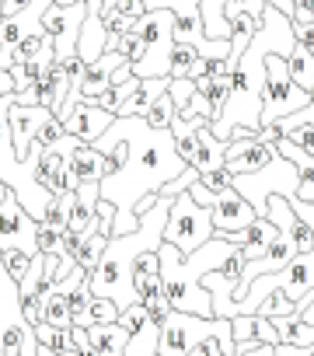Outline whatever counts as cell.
Masks as SVG:
<instances>
[{
  "label": "cell",
  "instance_id": "obj_1",
  "mask_svg": "<svg viewBox=\"0 0 314 356\" xmlns=\"http://www.w3.org/2000/svg\"><path fill=\"white\" fill-rule=\"evenodd\" d=\"M94 147L105 154L101 200L115 207V234H133L140 227V200L161 196L168 182L192 168L179 154L172 129H154L140 115H119Z\"/></svg>",
  "mask_w": 314,
  "mask_h": 356
},
{
  "label": "cell",
  "instance_id": "obj_2",
  "mask_svg": "<svg viewBox=\"0 0 314 356\" xmlns=\"http://www.w3.org/2000/svg\"><path fill=\"white\" fill-rule=\"evenodd\" d=\"M241 248L231 245L227 238H210L203 248H196L192 255H182L175 245H161V286L172 300L175 311L182 314H199V318H217L213 314V297L203 286V280L217 269H224Z\"/></svg>",
  "mask_w": 314,
  "mask_h": 356
},
{
  "label": "cell",
  "instance_id": "obj_3",
  "mask_svg": "<svg viewBox=\"0 0 314 356\" xmlns=\"http://www.w3.org/2000/svg\"><path fill=\"white\" fill-rule=\"evenodd\" d=\"M276 293L283 297L286 304L300 307V314L311 307L314 300V252H304V255H293V262L279 273H269V276H258L248 290V297L238 304V314H255L258 304Z\"/></svg>",
  "mask_w": 314,
  "mask_h": 356
},
{
  "label": "cell",
  "instance_id": "obj_4",
  "mask_svg": "<svg viewBox=\"0 0 314 356\" xmlns=\"http://www.w3.org/2000/svg\"><path fill=\"white\" fill-rule=\"evenodd\" d=\"M234 189L251 203V210H255L258 217H265L272 196H283V200H293V196H297L300 175H297V164L279 154L276 161H269V164H265L262 171H255V175H234Z\"/></svg>",
  "mask_w": 314,
  "mask_h": 356
},
{
  "label": "cell",
  "instance_id": "obj_5",
  "mask_svg": "<svg viewBox=\"0 0 314 356\" xmlns=\"http://www.w3.org/2000/svg\"><path fill=\"white\" fill-rule=\"evenodd\" d=\"M210 238H217V227H213V217L206 207H199L192 200V193H182L172 200V210H168V227H165V241L175 245L182 255H192L196 248H203Z\"/></svg>",
  "mask_w": 314,
  "mask_h": 356
},
{
  "label": "cell",
  "instance_id": "obj_6",
  "mask_svg": "<svg viewBox=\"0 0 314 356\" xmlns=\"http://www.w3.org/2000/svg\"><path fill=\"white\" fill-rule=\"evenodd\" d=\"M311 102H314V98H311L300 84H293L286 60L272 53V56L265 60V102H262V126H276L279 119H286V115L300 112V108H304V105H311Z\"/></svg>",
  "mask_w": 314,
  "mask_h": 356
},
{
  "label": "cell",
  "instance_id": "obj_7",
  "mask_svg": "<svg viewBox=\"0 0 314 356\" xmlns=\"http://www.w3.org/2000/svg\"><path fill=\"white\" fill-rule=\"evenodd\" d=\"M189 193H192V200H196L199 207L210 210L213 227H217V238H227V234H234V231H245V227H251V224L258 220V213L251 210V203H248L238 189L210 193L203 182H196Z\"/></svg>",
  "mask_w": 314,
  "mask_h": 356
},
{
  "label": "cell",
  "instance_id": "obj_8",
  "mask_svg": "<svg viewBox=\"0 0 314 356\" xmlns=\"http://www.w3.org/2000/svg\"><path fill=\"white\" fill-rule=\"evenodd\" d=\"M32 335V325L22 314V290L18 280H11L0 252V356H22L25 339Z\"/></svg>",
  "mask_w": 314,
  "mask_h": 356
},
{
  "label": "cell",
  "instance_id": "obj_9",
  "mask_svg": "<svg viewBox=\"0 0 314 356\" xmlns=\"http://www.w3.org/2000/svg\"><path fill=\"white\" fill-rule=\"evenodd\" d=\"M39 220L18 203L15 193H8V200L0 203V252H25V255H39Z\"/></svg>",
  "mask_w": 314,
  "mask_h": 356
},
{
  "label": "cell",
  "instance_id": "obj_10",
  "mask_svg": "<svg viewBox=\"0 0 314 356\" xmlns=\"http://www.w3.org/2000/svg\"><path fill=\"white\" fill-rule=\"evenodd\" d=\"M88 18V4H74V8H49L42 18V29L49 32L53 46H56V63L77 56V42H81V29Z\"/></svg>",
  "mask_w": 314,
  "mask_h": 356
},
{
  "label": "cell",
  "instance_id": "obj_11",
  "mask_svg": "<svg viewBox=\"0 0 314 356\" xmlns=\"http://www.w3.org/2000/svg\"><path fill=\"white\" fill-rule=\"evenodd\" d=\"M119 325L126 328L129 342H126V356H157L161 349V321H157L143 304H133L119 314Z\"/></svg>",
  "mask_w": 314,
  "mask_h": 356
},
{
  "label": "cell",
  "instance_id": "obj_12",
  "mask_svg": "<svg viewBox=\"0 0 314 356\" xmlns=\"http://www.w3.org/2000/svg\"><path fill=\"white\" fill-rule=\"evenodd\" d=\"M56 119L53 108L46 105H15L11 108V136H15V154L22 161H28L32 147L39 143V133Z\"/></svg>",
  "mask_w": 314,
  "mask_h": 356
},
{
  "label": "cell",
  "instance_id": "obj_13",
  "mask_svg": "<svg viewBox=\"0 0 314 356\" xmlns=\"http://www.w3.org/2000/svg\"><path fill=\"white\" fill-rule=\"evenodd\" d=\"M115 119H119V115L98 108L94 102H77L74 112L63 119V129H67V136H74V140H81V143H98Z\"/></svg>",
  "mask_w": 314,
  "mask_h": 356
},
{
  "label": "cell",
  "instance_id": "obj_14",
  "mask_svg": "<svg viewBox=\"0 0 314 356\" xmlns=\"http://www.w3.org/2000/svg\"><path fill=\"white\" fill-rule=\"evenodd\" d=\"M276 157H279L276 143H265L258 136H245V140L227 143V171L231 175H255Z\"/></svg>",
  "mask_w": 314,
  "mask_h": 356
},
{
  "label": "cell",
  "instance_id": "obj_15",
  "mask_svg": "<svg viewBox=\"0 0 314 356\" xmlns=\"http://www.w3.org/2000/svg\"><path fill=\"white\" fill-rule=\"evenodd\" d=\"M56 286L67 293V304H70V318H74V328H91L94 318H91V304H94V290H91V273L88 269H74L67 280H56Z\"/></svg>",
  "mask_w": 314,
  "mask_h": 356
},
{
  "label": "cell",
  "instance_id": "obj_16",
  "mask_svg": "<svg viewBox=\"0 0 314 356\" xmlns=\"http://www.w3.org/2000/svg\"><path fill=\"white\" fill-rule=\"evenodd\" d=\"M129 60L115 49H108L105 56H98L94 63H88V74H84V91H81V102H98L108 88H112V77L119 67H126Z\"/></svg>",
  "mask_w": 314,
  "mask_h": 356
},
{
  "label": "cell",
  "instance_id": "obj_17",
  "mask_svg": "<svg viewBox=\"0 0 314 356\" xmlns=\"http://www.w3.org/2000/svg\"><path fill=\"white\" fill-rule=\"evenodd\" d=\"M108 42H112V35H108V29H105V18L94 15V11H88L84 29H81V42H77V56H81L84 63H94L98 56L108 53Z\"/></svg>",
  "mask_w": 314,
  "mask_h": 356
},
{
  "label": "cell",
  "instance_id": "obj_18",
  "mask_svg": "<svg viewBox=\"0 0 314 356\" xmlns=\"http://www.w3.org/2000/svg\"><path fill=\"white\" fill-rule=\"evenodd\" d=\"M70 171L77 182H101V175H105V154L94 147V143H77L70 150Z\"/></svg>",
  "mask_w": 314,
  "mask_h": 356
},
{
  "label": "cell",
  "instance_id": "obj_19",
  "mask_svg": "<svg viewBox=\"0 0 314 356\" xmlns=\"http://www.w3.org/2000/svg\"><path fill=\"white\" fill-rule=\"evenodd\" d=\"M42 321L53 325V328H74V318H70V304H67V293L49 283L42 290Z\"/></svg>",
  "mask_w": 314,
  "mask_h": 356
},
{
  "label": "cell",
  "instance_id": "obj_20",
  "mask_svg": "<svg viewBox=\"0 0 314 356\" xmlns=\"http://www.w3.org/2000/svg\"><path fill=\"white\" fill-rule=\"evenodd\" d=\"M88 335H91L98 356H126V342H129V335H126V328H122L119 321H115V325H91Z\"/></svg>",
  "mask_w": 314,
  "mask_h": 356
},
{
  "label": "cell",
  "instance_id": "obj_21",
  "mask_svg": "<svg viewBox=\"0 0 314 356\" xmlns=\"http://www.w3.org/2000/svg\"><path fill=\"white\" fill-rule=\"evenodd\" d=\"M161 286V255L157 252H143L140 259H136V266H133V290L140 293V300L150 293V290H157Z\"/></svg>",
  "mask_w": 314,
  "mask_h": 356
},
{
  "label": "cell",
  "instance_id": "obj_22",
  "mask_svg": "<svg viewBox=\"0 0 314 356\" xmlns=\"http://www.w3.org/2000/svg\"><path fill=\"white\" fill-rule=\"evenodd\" d=\"M286 67H290L293 84H300V88L314 98V56H311V49L297 42V49L286 56Z\"/></svg>",
  "mask_w": 314,
  "mask_h": 356
},
{
  "label": "cell",
  "instance_id": "obj_23",
  "mask_svg": "<svg viewBox=\"0 0 314 356\" xmlns=\"http://www.w3.org/2000/svg\"><path fill=\"white\" fill-rule=\"evenodd\" d=\"M74 203H77V196H74V193H60V196H53V203L46 207V217H42V224H46V227H53V231H60V234H67Z\"/></svg>",
  "mask_w": 314,
  "mask_h": 356
},
{
  "label": "cell",
  "instance_id": "obj_24",
  "mask_svg": "<svg viewBox=\"0 0 314 356\" xmlns=\"http://www.w3.org/2000/svg\"><path fill=\"white\" fill-rule=\"evenodd\" d=\"M175 115H179V108H175V102H172V95L165 91L161 98H157V102L150 105V112H147V122H150L154 129H172V122H175Z\"/></svg>",
  "mask_w": 314,
  "mask_h": 356
},
{
  "label": "cell",
  "instance_id": "obj_25",
  "mask_svg": "<svg viewBox=\"0 0 314 356\" xmlns=\"http://www.w3.org/2000/svg\"><path fill=\"white\" fill-rule=\"evenodd\" d=\"M49 67H53V63H42V60L15 63V67H11V74H15V84H18V91H25V88L39 84V81L46 77V70H49Z\"/></svg>",
  "mask_w": 314,
  "mask_h": 356
},
{
  "label": "cell",
  "instance_id": "obj_26",
  "mask_svg": "<svg viewBox=\"0 0 314 356\" xmlns=\"http://www.w3.org/2000/svg\"><path fill=\"white\" fill-rule=\"evenodd\" d=\"M196 60H199V49L192 42H175V49H172V77H189Z\"/></svg>",
  "mask_w": 314,
  "mask_h": 356
},
{
  "label": "cell",
  "instance_id": "obj_27",
  "mask_svg": "<svg viewBox=\"0 0 314 356\" xmlns=\"http://www.w3.org/2000/svg\"><path fill=\"white\" fill-rule=\"evenodd\" d=\"M143 307H147V311H150L157 321H161V325H165V321H168V314L175 311V307H172V300H168V293H165V286L150 290V293L143 297Z\"/></svg>",
  "mask_w": 314,
  "mask_h": 356
},
{
  "label": "cell",
  "instance_id": "obj_28",
  "mask_svg": "<svg viewBox=\"0 0 314 356\" xmlns=\"http://www.w3.org/2000/svg\"><path fill=\"white\" fill-rule=\"evenodd\" d=\"M112 49H115V53H122L129 63H140V60H143V53H147V42H143L136 32H126V35H119V39H115V46H112Z\"/></svg>",
  "mask_w": 314,
  "mask_h": 356
},
{
  "label": "cell",
  "instance_id": "obj_29",
  "mask_svg": "<svg viewBox=\"0 0 314 356\" xmlns=\"http://www.w3.org/2000/svg\"><path fill=\"white\" fill-rule=\"evenodd\" d=\"M199 88H196V81H189V77H172V88H168V95H172V102H175V108L179 112H185L189 108V102H192V95H196Z\"/></svg>",
  "mask_w": 314,
  "mask_h": 356
},
{
  "label": "cell",
  "instance_id": "obj_30",
  "mask_svg": "<svg viewBox=\"0 0 314 356\" xmlns=\"http://www.w3.org/2000/svg\"><path fill=\"white\" fill-rule=\"evenodd\" d=\"M119 304L115 300H108V297H94V304H91V318H94V325H115L119 321Z\"/></svg>",
  "mask_w": 314,
  "mask_h": 356
},
{
  "label": "cell",
  "instance_id": "obj_31",
  "mask_svg": "<svg viewBox=\"0 0 314 356\" xmlns=\"http://www.w3.org/2000/svg\"><path fill=\"white\" fill-rule=\"evenodd\" d=\"M101 18H105V29H108V35H112V39H119V35H126V32H133V29H136V22H133L129 15H122L119 8L105 11Z\"/></svg>",
  "mask_w": 314,
  "mask_h": 356
},
{
  "label": "cell",
  "instance_id": "obj_32",
  "mask_svg": "<svg viewBox=\"0 0 314 356\" xmlns=\"http://www.w3.org/2000/svg\"><path fill=\"white\" fill-rule=\"evenodd\" d=\"M199 182L210 189V193H227V189H234V175L227 171V168H220V171H210V175H199Z\"/></svg>",
  "mask_w": 314,
  "mask_h": 356
},
{
  "label": "cell",
  "instance_id": "obj_33",
  "mask_svg": "<svg viewBox=\"0 0 314 356\" xmlns=\"http://www.w3.org/2000/svg\"><path fill=\"white\" fill-rule=\"evenodd\" d=\"M39 252L42 255H63V234L42 224L39 227Z\"/></svg>",
  "mask_w": 314,
  "mask_h": 356
},
{
  "label": "cell",
  "instance_id": "obj_34",
  "mask_svg": "<svg viewBox=\"0 0 314 356\" xmlns=\"http://www.w3.org/2000/svg\"><path fill=\"white\" fill-rule=\"evenodd\" d=\"M4 266H8V273H11V280H25V273H28V266H32V255H25V252H4Z\"/></svg>",
  "mask_w": 314,
  "mask_h": 356
},
{
  "label": "cell",
  "instance_id": "obj_35",
  "mask_svg": "<svg viewBox=\"0 0 314 356\" xmlns=\"http://www.w3.org/2000/svg\"><path fill=\"white\" fill-rule=\"evenodd\" d=\"M238 356H276V346H269L265 339H248V342H238Z\"/></svg>",
  "mask_w": 314,
  "mask_h": 356
},
{
  "label": "cell",
  "instance_id": "obj_36",
  "mask_svg": "<svg viewBox=\"0 0 314 356\" xmlns=\"http://www.w3.org/2000/svg\"><path fill=\"white\" fill-rule=\"evenodd\" d=\"M265 4H269V0H227V15H238V11H245V15H255V18H262Z\"/></svg>",
  "mask_w": 314,
  "mask_h": 356
},
{
  "label": "cell",
  "instance_id": "obj_37",
  "mask_svg": "<svg viewBox=\"0 0 314 356\" xmlns=\"http://www.w3.org/2000/svg\"><path fill=\"white\" fill-rule=\"evenodd\" d=\"M286 140L297 143L300 150H307V154L314 157V126H297L293 133H286Z\"/></svg>",
  "mask_w": 314,
  "mask_h": 356
},
{
  "label": "cell",
  "instance_id": "obj_38",
  "mask_svg": "<svg viewBox=\"0 0 314 356\" xmlns=\"http://www.w3.org/2000/svg\"><path fill=\"white\" fill-rule=\"evenodd\" d=\"M234 339H238V342L255 339V314H238V318H234Z\"/></svg>",
  "mask_w": 314,
  "mask_h": 356
},
{
  "label": "cell",
  "instance_id": "obj_39",
  "mask_svg": "<svg viewBox=\"0 0 314 356\" xmlns=\"http://www.w3.org/2000/svg\"><path fill=\"white\" fill-rule=\"evenodd\" d=\"M189 356H227V349H224V342H220V339H206V342L192 346V349H189Z\"/></svg>",
  "mask_w": 314,
  "mask_h": 356
},
{
  "label": "cell",
  "instance_id": "obj_40",
  "mask_svg": "<svg viewBox=\"0 0 314 356\" xmlns=\"http://www.w3.org/2000/svg\"><path fill=\"white\" fill-rule=\"evenodd\" d=\"M293 35H297L300 46H307L311 56H314V22H293Z\"/></svg>",
  "mask_w": 314,
  "mask_h": 356
},
{
  "label": "cell",
  "instance_id": "obj_41",
  "mask_svg": "<svg viewBox=\"0 0 314 356\" xmlns=\"http://www.w3.org/2000/svg\"><path fill=\"white\" fill-rule=\"evenodd\" d=\"M74 342H77L81 356H98V349H94V342H91L88 328H74Z\"/></svg>",
  "mask_w": 314,
  "mask_h": 356
},
{
  "label": "cell",
  "instance_id": "obj_42",
  "mask_svg": "<svg viewBox=\"0 0 314 356\" xmlns=\"http://www.w3.org/2000/svg\"><path fill=\"white\" fill-rule=\"evenodd\" d=\"M119 11H122V15H129L133 22H140V18L147 15V4H143V0H122Z\"/></svg>",
  "mask_w": 314,
  "mask_h": 356
},
{
  "label": "cell",
  "instance_id": "obj_43",
  "mask_svg": "<svg viewBox=\"0 0 314 356\" xmlns=\"http://www.w3.org/2000/svg\"><path fill=\"white\" fill-rule=\"evenodd\" d=\"M56 8H74V4H88V11H94V15H101L105 8H101V0H53Z\"/></svg>",
  "mask_w": 314,
  "mask_h": 356
},
{
  "label": "cell",
  "instance_id": "obj_44",
  "mask_svg": "<svg viewBox=\"0 0 314 356\" xmlns=\"http://www.w3.org/2000/svg\"><path fill=\"white\" fill-rule=\"evenodd\" d=\"M15 91H18V84H15V74L0 67V95H15Z\"/></svg>",
  "mask_w": 314,
  "mask_h": 356
},
{
  "label": "cell",
  "instance_id": "obj_45",
  "mask_svg": "<svg viewBox=\"0 0 314 356\" xmlns=\"http://www.w3.org/2000/svg\"><path fill=\"white\" fill-rule=\"evenodd\" d=\"M22 356H39V353H35V332L25 339V346H22Z\"/></svg>",
  "mask_w": 314,
  "mask_h": 356
},
{
  "label": "cell",
  "instance_id": "obj_46",
  "mask_svg": "<svg viewBox=\"0 0 314 356\" xmlns=\"http://www.w3.org/2000/svg\"><path fill=\"white\" fill-rule=\"evenodd\" d=\"M60 356H81V349H77V342H70V346H67V349H63Z\"/></svg>",
  "mask_w": 314,
  "mask_h": 356
},
{
  "label": "cell",
  "instance_id": "obj_47",
  "mask_svg": "<svg viewBox=\"0 0 314 356\" xmlns=\"http://www.w3.org/2000/svg\"><path fill=\"white\" fill-rule=\"evenodd\" d=\"M300 318H304V321H307V325H314V300H311V307H307V311H304V314H300Z\"/></svg>",
  "mask_w": 314,
  "mask_h": 356
},
{
  "label": "cell",
  "instance_id": "obj_48",
  "mask_svg": "<svg viewBox=\"0 0 314 356\" xmlns=\"http://www.w3.org/2000/svg\"><path fill=\"white\" fill-rule=\"evenodd\" d=\"M119 4H122V0H101V8H105V11H112V8H119ZM105 11H101V15H105Z\"/></svg>",
  "mask_w": 314,
  "mask_h": 356
},
{
  "label": "cell",
  "instance_id": "obj_49",
  "mask_svg": "<svg viewBox=\"0 0 314 356\" xmlns=\"http://www.w3.org/2000/svg\"><path fill=\"white\" fill-rule=\"evenodd\" d=\"M300 356H314V349H304V353H300Z\"/></svg>",
  "mask_w": 314,
  "mask_h": 356
},
{
  "label": "cell",
  "instance_id": "obj_50",
  "mask_svg": "<svg viewBox=\"0 0 314 356\" xmlns=\"http://www.w3.org/2000/svg\"><path fill=\"white\" fill-rule=\"evenodd\" d=\"M0 22H4V15H0Z\"/></svg>",
  "mask_w": 314,
  "mask_h": 356
}]
</instances>
